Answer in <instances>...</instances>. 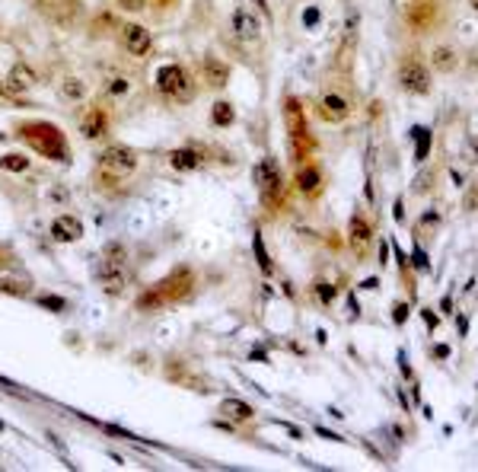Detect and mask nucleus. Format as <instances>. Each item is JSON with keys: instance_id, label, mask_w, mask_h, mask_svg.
<instances>
[{"instance_id": "3", "label": "nucleus", "mask_w": 478, "mask_h": 472, "mask_svg": "<svg viewBox=\"0 0 478 472\" xmlns=\"http://www.w3.org/2000/svg\"><path fill=\"white\" fill-rule=\"evenodd\" d=\"M102 169L112 173V176H131L134 169H138V153L131 147H121V144H112L109 150H102L99 157Z\"/></svg>"}, {"instance_id": "21", "label": "nucleus", "mask_w": 478, "mask_h": 472, "mask_svg": "<svg viewBox=\"0 0 478 472\" xmlns=\"http://www.w3.org/2000/svg\"><path fill=\"white\" fill-rule=\"evenodd\" d=\"M204 74H207V80H211L214 86H223L230 80V67L223 64V61H217V58H207V61H204Z\"/></svg>"}, {"instance_id": "2", "label": "nucleus", "mask_w": 478, "mask_h": 472, "mask_svg": "<svg viewBox=\"0 0 478 472\" xmlns=\"http://www.w3.org/2000/svg\"><path fill=\"white\" fill-rule=\"evenodd\" d=\"M23 138L32 144V150H38L42 157L48 160H64V140L58 134V128L51 125H32V128H23Z\"/></svg>"}, {"instance_id": "20", "label": "nucleus", "mask_w": 478, "mask_h": 472, "mask_svg": "<svg viewBox=\"0 0 478 472\" xmlns=\"http://www.w3.org/2000/svg\"><path fill=\"white\" fill-rule=\"evenodd\" d=\"M221 412L230 418V421H249V418L255 415V412H252V406H249V402H242V399H223Z\"/></svg>"}, {"instance_id": "13", "label": "nucleus", "mask_w": 478, "mask_h": 472, "mask_svg": "<svg viewBox=\"0 0 478 472\" xmlns=\"http://www.w3.org/2000/svg\"><path fill=\"white\" fill-rule=\"evenodd\" d=\"M32 84H36V71H32L29 64H16L13 71H10L7 80L0 84V90H3V93H26Z\"/></svg>"}, {"instance_id": "33", "label": "nucleus", "mask_w": 478, "mask_h": 472, "mask_svg": "<svg viewBox=\"0 0 478 472\" xmlns=\"http://www.w3.org/2000/svg\"><path fill=\"white\" fill-rule=\"evenodd\" d=\"M405 316H408V306L399 303V306H396V323H405Z\"/></svg>"}, {"instance_id": "4", "label": "nucleus", "mask_w": 478, "mask_h": 472, "mask_svg": "<svg viewBox=\"0 0 478 472\" xmlns=\"http://www.w3.org/2000/svg\"><path fill=\"white\" fill-rule=\"evenodd\" d=\"M157 90L163 96H173V99H188L192 96V86H188V77L179 64H166L157 71Z\"/></svg>"}, {"instance_id": "31", "label": "nucleus", "mask_w": 478, "mask_h": 472, "mask_svg": "<svg viewBox=\"0 0 478 472\" xmlns=\"http://www.w3.org/2000/svg\"><path fill=\"white\" fill-rule=\"evenodd\" d=\"M316 23H319V10H316V7H306V10H303V26H306V29H313Z\"/></svg>"}, {"instance_id": "34", "label": "nucleus", "mask_w": 478, "mask_h": 472, "mask_svg": "<svg viewBox=\"0 0 478 472\" xmlns=\"http://www.w3.org/2000/svg\"><path fill=\"white\" fill-rule=\"evenodd\" d=\"M472 7H475V10H478V0H472Z\"/></svg>"}, {"instance_id": "30", "label": "nucleus", "mask_w": 478, "mask_h": 472, "mask_svg": "<svg viewBox=\"0 0 478 472\" xmlns=\"http://www.w3.org/2000/svg\"><path fill=\"white\" fill-rule=\"evenodd\" d=\"M38 303H42V306H51L55 313H61V310H64V300H61V297H38Z\"/></svg>"}, {"instance_id": "18", "label": "nucleus", "mask_w": 478, "mask_h": 472, "mask_svg": "<svg viewBox=\"0 0 478 472\" xmlns=\"http://www.w3.org/2000/svg\"><path fill=\"white\" fill-rule=\"evenodd\" d=\"M348 112H351V105H348L344 96L329 93L325 99H322V115H325L329 121H344V119H348Z\"/></svg>"}, {"instance_id": "6", "label": "nucleus", "mask_w": 478, "mask_h": 472, "mask_svg": "<svg viewBox=\"0 0 478 472\" xmlns=\"http://www.w3.org/2000/svg\"><path fill=\"white\" fill-rule=\"evenodd\" d=\"M284 121H287V131H290V138H294V147L297 153L303 157L306 150H310V138H306V119H303V105L297 99H287L284 102Z\"/></svg>"}, {"instance_id": "32", "label": "nucleus", "mask_w": 478, "mask_h": 472, "mask_svg": "<svg viewBox=\"0 0 478 472\" xmlns=\"http://www.w3.org/2000/svg\"><path fill=\"white\" fill-rule=\"evenodd\" d=\"M118 7L121 10H134V13H138V10H144V0H118Z\"/></svg>"}, {"instance_id": "26", "label": "nucleus", "mask_w": 478, "mask_h": 472, "mask_svg": "<svg viewBox=\"0 0 478 472\" xmlns=\"http://www.w3.org/2000/svg\"><path fill=\"white\" fill-rule=\"evenodd\" d=\"M414 138H418V153H414V160H427V150H431V131L414 128Z\"/></svg>"}, {"instance_id": "25", "label": "nucleus", "mask_w": 478, "mask_h": 472, "mask_svg": "<svg viewBox=\"0 0 478 472\" xmlns=\"http://www.w3.org/2000/svg\"><path fill=\"white\" fill-rule=\"evenodd\" d=\"M297 182H300V192H306V195L319 192V173H316V169H303Z\"/></svg>"}, {"instance_id": "5", "label": "nucleus", "mask_w": 478, "mask_h": 472, "mask_svg": "<svg viewBox=\"0 0 478 472\" xmlns=\"http://www.w3.org/2000/svg\"><path fill=\"white\" fill-rule=\"evenodd\" d=\"M399 84H402V90H408V93H431V74H427V67L421 64V61H414V58H405L402 67H399Z\"/></svg>"}, {"instance_id": "28", "label": "nucleus", "mask_w": 478, "mask_h": 472, "mask_svg": "<svg viewBox=\"0 0 478 472\" xmlns=\"http://www.w3.org/2000/svg\"><path fill=\"white\" fill-rule=\"evenodd\" d=\"M255 256H258V265H262V271H265V275H271V259H268L262 236H255Z\"/></svg>"}, {"instance_id": "19", "label": "nucleus", "mask_w": 478, "mask_h": 472, "mask_svg": "<svg viewBox=\"0 0 478 472\" xmlns=\"http://www.w3.org/2000/svg\"><path fill=\"white\" fill-rule=\"evenodd\" d=\"M431 61L440 74H450V71H456V64H460V55H456L450 45H437L433 48V55H431Z\"/></svg>"}, {"instance_id": "1", "label": "nucleus", "mask_w": 478, "mask_h": 472, "mask_svg": "<svg viewBox=\"0 0 478 472\" xmlns=\"http://www.w3.org/2000/svg\"><path fill=\"white\" fill-rule=\"evenodd\" d=\"M255 182H258V195H262V201L265 208L275 211L281 198H284V179H281V169H277L275 160H262L255 169Z\"/></svg>"}, {"instance_id": "22", "label": "nucleus", "mask_w": 478, "mask_h": 472, "mask_svg": "<svg viewBox=\"0 0 478 472\" xmlns=\"http://www.w3.org/2000/svg\"><path fill=\"white\" fill-rule=\"evenodd\" d=\"M61 96H64L67 102H80L83 96H86V84L77 80V77H64V80H61Z\"/></svg>"}, {"instance_id": "10", "label": "nucleus", "mask_w": 478, "mask_h": 472, "mask_svg": "<svg viewBox=\"0 0 478 472\" xmlns=\"http://www.w3.org/2000/svg\"><path fill=\"white\" fill-rule=\"evenodd\" d=\"M233 36H236L239 42H255V38L262 36V23H258L249 10H236V13H233Z\"/></svg>"}, {"instance_id": "7", "label": "nucleus", "mask_w": 478, "mask_h": 472, "mask_svg": "<svg viewBox=\"0 0 478 472\" xmlns=\"http://www.w3.org/2000/svg\"><path fill=\"white\" fill-rule=\"evenodd\" d=\"M153 221H157V214H153V208H150L147 201H134L125 211V230L131 233V236H147L150 230H153Z\"/></svg>"}, {"instance_id": "16", "label": "nucleus", "mask_w": 478, "mask_h": 472, "mask_svg": "<svg viewBox=\"0 0 478 472\" xmlns=\"http://www.w3.org/2000/svg\"><path fill=\"white\" fill-rule=\"evenodd\" d=\"M367 246H370V223L360 214H354L351 217V249H354V256H364Z\"/></svg>"}, {"instance_id": "8", "label": "nucleus", "mask_w": 478, "mask_h": 472, "mask_svg": "<svg viewBox=\"0 0 478 472\" xmlns=\"http://www.w3.org/2000/svg\"><path fill=\"white\" fill-rule=\"evenodd\" d=\"M96 281L102 284V290L109 297H118L125 294V287H128V271H125V265H115V262H102L99 269H96Z\"/></svg>"}, {"instance_id": "15", "label": "nucleus", "mask_w": 478, "mask_h": 472, "mask_svg": "<svg viewBox=\"0 0 478 472\" xmlns=\"http://www.w3.org/2000/svg\"><path fill=\"white\" fill-rule=\"evenodd\" d=\"M32 3L55 23H71L74 16V0H32Z\"/></svg>"}, {"instance_id": "23", "label": "nucleus", "mask_w": 478, "mask_h": 472, "mask_svg": "<svg viewBox=\"0 0 478 472\" xmlns=\"http://www.w3.org/2000/svg\"><path fill=\"white\" fill-rule=\"evenodd\" d=\"M233 119H236V112H233L230 102H217L211 112V121L217 125V128H227V125H233Z\"/></svg>"}, {"instance_id": "17", "label": "nucleus", "mask_w": 478, "mask_h": 472, "mask_svg": "<svg viewBox=\"0 0 478 472\" xmlns=\"http://www.w3.org/2000/svg\"><path fill=\"white\" fill-rule=\"evenodd\" d=\"M150 208H153V214H160V217H173L175 208H179V195L169 192V188H160V192H153V198H150Z\"/></svg>"}, {"instance_id": "12", "label": "nucleus", "mask_w": 478, "mask_h": 472, "mask_svg": "<svg viewBox=\"0 0 478 472\" xmlns=\"http://www.w3.org/2000/svg\"><path fill=\"white\" fill-rule=\"evenodd\" d=\"M80 131H83V138H86V140H99L102 134L109 131V115H105L99 105H92V109L83 115Z\"/></svg>"}, {"instance_id": "14", "label": "nucleus", "mask_w": 478, "mask_h": 472, "mask_svg": "<svg viewBox=\"0 0 478 472\" xmlns=\"http://www.w3.org/2000/svg\"><path fill=\"white\" fill-rule=\"evenodd\" d=\"M51 236H55L58 243H74L83 236V223L77 221V217H71V214H61V217H55V223H51Z\"/></svg>"}, {"instance_id": "11", "label": "nucleus", "mask_w": 478, "mask_h": 472, "mask_svg": "<svg viewBox=\"0 0 478 472\" xmlns=\"http://www.w3.org/2000/svg\"><path fill=\"white\" fill-rule=\"evenodd\" d=\"M169 163H173V169H179V173H192V169H201L204 163H207V157H204L198 147H179L169 153Z\"/></svg>"}, {"instance_id": "29", "label": "nucleus", "mask_w": 478, "mask_h": 472, "mask_svg": "<svg viewBox=\"0 0 478 472\" xmlns=\"http://www.w3.org/2000/svg\"><path fill=\"white\" fill-rule=\"evenodd\" d=\"M105 90H109V93H115V96H121L125 90H128V80H125V77H112L109 84H105Z\"/></svg>"}, {"instance_id": "9", "label": "nucleus", "mask_w": 478, "mask_h": 472, "mask_svg": "<svg viewBox=\"0 0 478 472\" xmlns=\"http://www.w3.org/2000/svg\"><path fill=\"white\" fill-rule=\"evenodd\" d=\"M121 45L128 48L131 55H147L150 45H153V38H150V32L144 26L128 23V26H121Z\"/></svg>"}, {"instance_id": "27", "label": "nucleus", "mask_w": 478, "mask_h": 472, "mask_svg": "<svg viewBox=\"0 0 478 472\" xmlns=\"http://www.w3.org/2000/svg\"><path fill=\"white\" fill-rule=\"evenodd\" d=\"M125 256H128V252H125L121 243H109V246H105V259L115 262V265H125Z\"/></svg>"}, {"instance_id": "24", "label": "nucleus", "mask_w": 478, "mask_h": 472, "mask_svg": "<svg viewBox=\"0 0 478 472\" xmlns=\"http://www.w3.org/2000/svg\"><path fill=\"white\" fill-rule=\"evenodd\" d=\"M0 169H7V173H26L29 157H23V153H7V157H0Z\"/></svg>"}]
</instances>
